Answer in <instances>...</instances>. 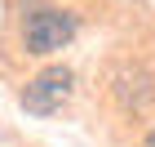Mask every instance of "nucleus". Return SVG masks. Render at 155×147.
Returning <instances> with one entry per match:
<instances>
[{"instance_id": "f03ea898", "label": "nucleus", "mask_w": 155, "mask_h": 147, "mask_svg": "<svg viewBox=\"0 0 155 147\" xmlns=\"http://www.w3.org/2000/svg\"><path fill=\"white\" fill-rule=\"evenodd\" d=\"M71 89H75V76H71V67H45L40 76H31L27 80V89H22V107L27 111H36V116H53V111L71 98Z\"/></svg>"}, {"instance_id": "f257e3e1", "label": "nucleus", "mask_w": 155, "mask_h": 147, "mask_svg": "<svg viewBox=\"0 0 155 147\" xmlns=\"http://www.w3.org/2000/svg\"><path fill=\"white\" fill-rule=\"evenodd\" d=\"M75 13L71 9H53V5H45V9H31L22 23V40H27V54H58V49H67L75 40Z\"/></svg>"}, {"instance_id": "7ed1b4c3", "label": "nucleus", "mask_w": 155, "mask_h": 147, "mask_svg": "<svg viewBox=\"0 0 155 147\" xmlns=\"http://www.w3.org/2000/svg\"><path fill=\"white\" fill-rule=\"evenodd\" d=\"M146 147H155V129H151V134H146Z\"/></svg>"}]
</instances>
